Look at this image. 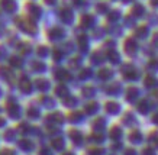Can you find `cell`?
Listing matches in <instances>:
<instances>
[{
  "instance_id": "3957f363",
  "label": "cell",
  "mask_w": 158,
  "mask_h": 155,
  "mask_svg": "<svg viewBox=\"0 0 158 155\" xmlns=\"http://www.w3.org/2000/svg\"><path fill=\"white\" fill-rule=\"evenodd\" d=\"M20 146H22V148H26V149H31V148H32V144L28 142V141H22V142H20Z\"/></svg>"
},
{
  "instance_id": "9c48e42d",
  "label": "cell",
  "mask_w": 158,
  "mask_h": 155,
  "mask_svg": "<svg viewBox=\"0 0 158 155\" xmlns=\"http://www.w3.org/2000/svg\"><path fill=\"white\" fill-rule=\"evenodd\" d=\"M38 83H39V84H38L39 88H47V84H45L47 81H44V80H42V81H38Z\"/></svg>"
},
{
  "instance_id": "7a4b0ae2",
  "label": "cell",
  "mask_w": 158,
  "mask_h": 155,
  "mask_svg": "<svg viewBox=\"0 0 158 155\" xmlns=\"http://www.w3.org/2000/svg\"><path fill=\"white\" fill-rule=\"evenodd\" d=\"M52 146L57 148V149H61L62 148V141L61 139H54L52 141Z\"/></svg>"
},
{
  "instance_id": "52a82bcc",
  "label": "cell",
  "mask_w": 158,
  "mask_h": 155,
  "mask_svg": "<svg viewBox=\"0 0 158 155\" xmlns=\"http://www.w3.org/2000/svg\"><path fill=\"white\" fill-rule=\"evenodd\" d=\"M131 138H132V139H135V142H138V139H139V133H138V132H134V133L131 135Z\"/></svg>"
},
{
  "instance_id": "9a60e30c",
  "label": "cell",
  "mask_w": 158,
  "mask_h": 155,
  "mask_svg": "<svg viewBox=\"0 0 158 155\" xmlns=\"http://www.w3.org/2000/svg\"><path fill=\"white\" fill-rule=\"evenodd\" d=\"M3 123H5V122H3V120H2V119H0V125H3Z\"/></svg>"
},
{
  "instance_id": "277c9868",
  "label": "cell",
  "mask_w": 158,
  "mask_h": 155,
  "mask_svg": "<svg viewBox=\"0 0 158 155\" xmlns=\"http://www.w3.org/2000/svg\"><path fill=\"white\" fill-rule=\"evenodd\" d=\"M57 93L60 96H65V93H67V88L65 87H58L57 88Z\"/></svg>"
},
{
  "instance_id": "4fadbf2b",
  "label": "cell",
  "mask_w": 158,
  "mask_h": 155,
  "mask_svg": "<svg viewBox=\"0 0 158 155\" xmlns=\"http://www.w3.org/2000/svg\"><path fill=\"white\" fill-rule=\"evenodd\" d=\"M126 155H135V151H128V154Z\"/></svg>"
},
{
  "instance_id": "ba28073f",
  "label": "cell",
  "mask_w": 158,
  "mask_h": 155,
  "mask_svg": "<svg viewBox=\"0 0 158 155\" xmlns=\"http://www.w3.org/2000/svg\"><path fill=\"white\" fill-rule=\"evenodd\" d=\"M96 110V104H89V107H87V112H94Z\"/></svg>"
},
{
  "instance_id": "8992f818",
  "label": "cell",
  "mask_w": 158,
  "mask_h": 155,
  "mask_svg": "<svg viewBox=\"0 0 158 155\" xmlns=\"http://www.w3.org/2000/svg\"><path fill=\"white\" fill-rule=\"evenodd\" d=\"M119 135H120V131H118V128H115V129L112 131V136H113V138H118Z\"/></svg>"
},
{
  "instance_id": "5bb4252c",
  "label": "cell",
  "mask_w": 158,
  "mask_h": 155,
  "mask_svg": "<svg viewBox=\"0 0 158 155\" xmlns=\"http://www.w3.org/2000/svg\"><path fill=\"white\" fill-rule=\"evenodd\" d=\"M154 120H155V122H157V123H158V115H157V116H155V119H154Z\"/></svg>"
},
{
  "instance_id": "30bf717a",
  "label": "cell",
  "mask_w": 158,
  "mask_h": 155,
  "mask_svg": "<svg viewBox=\"0 0 158 155\" xmlns=\"http://www.w3.org/2000/svg\"><path fill=\"white\" fill-rule=\"evenodd\" d=\"M29 116H38V112L36 110H34V109H31V110H29Z\"/></svg>"
},
{
  "instance_id": "7c38bea8",
  "label": "cell",
  "mask_w": 158,
  "mask_h": 155,
  "mask_svg": "<svg viewBox=\"0 0 158 155\" xmlns=\"http://www.w3.org/2000/svg\"><path fill=\"white\" fill-rule=\"evenodd\" d=\"M41 155H49V154H48V151L47 149H42L41 151Z\"/></svg>"
},
{
  "instance_id": "5b68a950",
  "label": "cell",
  "mask_w": 158,
  "mask_h": 155,
  "mask_svg": "<svg viewBox=\"0 0 158 155\" xmlns=\"http://www.w3.org/2000/svg\"><path fill=\"white\" fill-rule=\"evenodd\" d=\"M107 110L109 112H116L118 110V107H116L115 103H109V104H107Z\"/></svg>"
},
{
  "instance_id": "6da1fadb",
  "label": "cell",
  "mask_w": 158,
  "mask_h": 155,
  "mask_svg": "<svg viewBox=\"0 0 158 155\" xmlns=\"http://www.w3.org/2000/svg\"><path fill=\"white\" fill-rule=\"evenodd\" d=\"M20 88H22V92H29V90H31V84H29L28 80H22V83H20Z\"/></svg>"
},
{
  "instance_id": "8fae6325",
  "label": "cell",
  "mask_w": 158,
  "mask_h": 155,
  "mask_svg": "<svg viewBox=\"0 0 158 155\" xmlns=\"http://www.w3.org/2000/svg\"><path fill=\"white\" fill-rule=\"evenodd\" d=\"M2 155H13V152H12V151L5 149V151H2Z\"/></svg>"
}]
</instances>
